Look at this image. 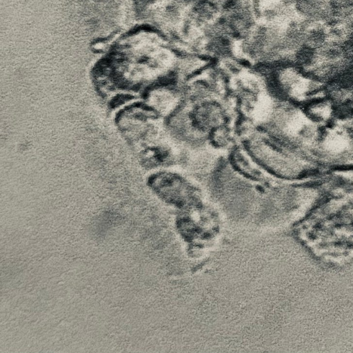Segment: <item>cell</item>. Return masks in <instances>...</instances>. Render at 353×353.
Segmentation results:
<instances>
[{"mask_svg": "<svg viewBox=\"0 0 353 353\" xmlns=\"http://www.w3.org/2000/svg\"><path fill=\"white\" fill-rule=\"evenodd\" d=\"M314 156L331 164H353V132L338 120L321 128Z\"/></svg>", "mask_w": 353, "mask_h": 353, "instance_id": "cell-2", "label": "cell"}, {"mask_svg": "<svg viewBox=\"0 0 353 353\" xmlns=\"http://www.w3.org/2000/svg\"><path fill=\"white\" fill-rule=\"evenodd\" d=\"M303 108L309 118L321 128L332 124L341 116L339 106L326 93L313 99Z\"/></svg>", "mask_w": 353, "mask_h": 353, "instance_id": "cell-3", "label": "cell"}, {"mask_svg": "<svg viewBox=\"0 0 353 353\" xmlns=\"http://www.w3.org/2000/svg\"><path fill=\"white\" fill-rule=\"evenodd\" d=\"M273 82L280 97L288 103L301 107L326 92L323 83L312 77L303 68L282 67L275 72Z\"/></svg>", "mask_w": 353, "mask_h": 353, "instance_id": "cell-1", "label": "cell"}]
</instances>
